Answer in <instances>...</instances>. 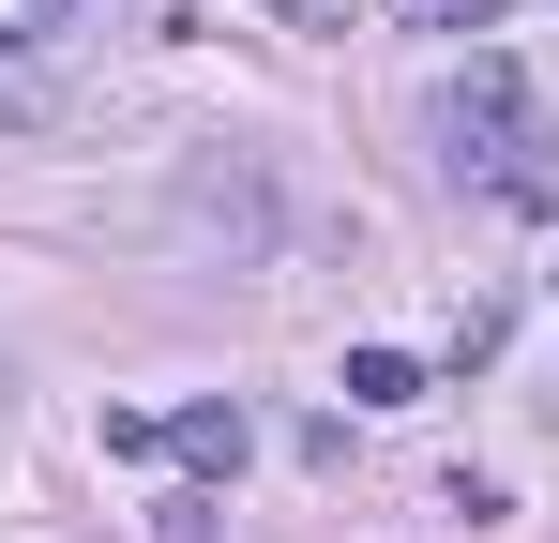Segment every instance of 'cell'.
<instances>
[{
    "label": "cell",
    "instance_id": "obj_7",
    "mask_svg": "<svg viewBox=\"0 0 559 543\" xmlns=\"http://www.w3.org/2000/svg\"><path fill=\"white\" fill-rule=\"evenodd\" d=\"M484 15H499V0H439V31H484Z\"/></svg>",
    "mask_w": 559,
    "mask_h": 543
},
{
    "label": "cell",
    "instance_id": "obj_2",
    "mask_svg": "<svg viewBox=\"0 0 559 543\" xmlns=\"http://www.w3.org/2000/svg\"><path fill=\"white\" fill-rule=\"evenodd\" d=\"M167 452H182L197 483H242V452H258V423H242L227 393H197V408H167Z\"/></svg>",
    "mask_w": 559,
    "mask_h": 543
},
{
    "label": "cell",
    "instance_id": "obj_3",
    "mask_svg": "<svg viewBox=\"0 0 559 543\" xmlns=\"http://www.w3.org/2000/svg\"><path fill=\"white\" fill-rule=\"evenodd\" d=\"M92 15H106V0H0V46H15V61H46V46H76Z\"/></svg>",
    "mask_w": 559,
    "mask_h": 543
},
{
    "label": "cell",
    "instance_id": "obj_1",
    "mask_svg": "<svg viewBox=\"0 0 559 543\" xmlns=\"http://www.w3.org/2000/svg\"><path fill=\"white\" fill-rule=\"evenodd\" d=\"M439 136H454V181H484L499 212H545V196H559L545 90L514 76V61H454V76H439Z\"/></svg>",
    "mask_w": 559,
    "mask_h": 543
},
{
    "label": "cell",
    "instance_id": "obj_5",
    "mask_svg": "<svg viewBox=\"0 0 559 543\" xmlns=\"http://www.w3.org/2000/svg\"><path fill=\"white\" fill-rule=\"evenodd\" d=\"M31 121H61V90H46L15 46H0V136H31Z\"/></svg>",
    "mask_w": 559,
    "mask_h": 543
},
{
    "label": "cell",
    "instance_id": "obj_6",
    "mask_svg": "<svg viewBox=\"0 0 559 543\" xmlns=\"http://www.w3.org/2000/svg\"><path fill=\"white\" fill-rule=\"evenodd\" d=\"M212 529H227V498H212V483H182V498L152 514V543H212Z\"/></svg>",
    "mask_w": 559,
    "mask_h": 543
},
{
    "label": "cell",
    "instance_id": "obj_4",
    "mask_svg": "<svg viewBox=\"0 0 559 543\" xmlns=\"http://www.w3.org/2000/svg\"><path fill=\"white\" fill-rule=\"evenodd\" d=\"M348 408H424V362L408 348H348Z\"/></svg>",
    "mask_w": 559,
    "mask_h": 543
}]
</instances>
